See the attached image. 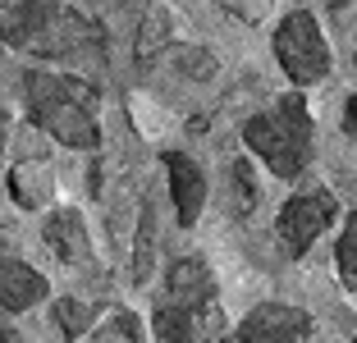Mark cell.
<instances>
[{
    "instance_id": "obj_11",
    "label": "cell",
    "mask_w": 357,
    "mask_h": 343,
    "mask_svg": "<svg viewBox=\"0 0 357 343\" xmlns=\"http://www.w3.org/2000/svg\"><path fill=\"white\" fill-rule=\"evenodd\" d=\"M10 188H14V201L19 206H28V211L42 206L51 197V169H46V160H23L10 174Z\"/></svg>"
},
{
    "instance_id": "obj_14",
    "label": "cell",
    "mask_w": 357,
    "mask_h": 343,
    "mask_svg": "<svg viewBox=\"0 0 357 343\" xmlns=\"http://www.w3.org/2000/svg\"><path fill=\"white\" fill-rule=\"evenodd\" d=\"M55 321H60L64 339H78V334L96 321V307H87V302H78V298H64V302H55Z\"/></svg>"
},
{
    "instance_id": "obj_19",
    "label": "cell",
    "mask_w": 357,
    "mask_h": 343,
    "mask_svg": "<svg viewBox=\"0 0 357 343\" xmlns=\"http://www.w3.org/2000/svg\"><path fill=\"white\" fill-rule=\"evenodd\" d=\"M0 343H23V339H19L14 330H0Z\"/></svg>"
},
{
    "instance_id": "obj_3",
    "label": "cell",
    "mask_w": 357,
    "mask_h": 343,
    "mask_svg": "<svg viewBox=\"0 0 357 343\" xmlns=\"http://www.w3.org/2000/svg\"><path fill=\"white\" fill-rule=\"evenodd\" d=\"M160 343H211L220 334L215 307V275L202 257H178L165 270V289L156 298Z\"/></svg>"
},
{
    "instance_id": "obj_6",
    "label": "cell",
    "mask_w": 357,
    "mask_h": 343,
    "mask_svg": "<svg viewBox=\"0 0 357 343\" xmlns=\"http://www.w3.org/2000/svg\"><path fill=\"white\" fill-rule=\"evenodd\" d=\"M335 215H339V197L330 188H307V192L289 197L284 211H280V220H275L280 247L289 252V257H303V252L335 224Z\"/></svg>"
},
{
    "instance_id": "obj_20",
    "label": "cell",
    "mask_w": 357,
    "mask_h": 343,
    "mask_svg": "<svg viewBox=\"0 0 357 343\" xmlns=\"http://www.w3.org/2000/svg\"><path fill=\"white\" fill-rule=\"evenodd\" d=\"M353 69H357V55H353Z\"/></svg>"
},
{
    "instance_id": "obj_13",
    "label": "cell",
    "mask_w": 357,
    "mask_h": 343,
    "mask_svg": "<svg viewBox=\"0 0 357 343\" xmlns=\"http://www.w3.org/2000/svg\"><path fill=\"white\" fill-rule=\"evenodd\" d=\"M92 343H147V339H142V321H137L133 312H115L96 330Z\"/></svg>"
},
{
    "instance_id": "obj_16",
    "label": "cell",
    "mask_w": 357,
    "mask_h": 343,
    "mask_svg": "<svg viewBox=\"0 0 357 343\" xmlns=\"http://www.w3.org/2000/svg\"><path fill=\"white\" fill-rule=\"evenodd\" d=\"M229 178H234V211H238V215L257 211V197H261V188H257V178H252V169H248V160H234Z\"/></svg>"
},
{
    "instance_id": "obj_21",
    "label": "cell",
    "mask_w": 357,
    "mask_h": 343,
    "mask_svg": "<svg viewBox=\"0 0 357 343\" xmlns=\"http://www.w3.org/2000/svg\"><path fill=\"white\" fill-rule=\"evenodd\" d=\"M353 343H357V339H353Z\"/></svg>"
},
{
    "instance_id": "obj_18",
    "label": "cell",
    "mask_w": 357,
    "mask_h": 343,
    "mask_svg": "<svg viewBox=\"0 0 357 343\" xmlns=\"http://www.w3.org/2000/svg\"><path fill=\"white\" fill-rule=\"evenodd\" d=\"M5 133H10V114L0 110V151H5Z\"/></svg>"
},
{
    "instance_id": "obj_12",
    "label": "cell",
    "mask_w": 357,
    "mask_h": 343,
    "mask_svg": "<svg viewBox=\"0 0 357 343\" xmlns=\"http://www.w3.org/2000/svg\"><path fill=\"white\" fill-rule=\"evenodd\" d=\"M169 42H174V23H169V14L151 10L147 19H142V32H137V60L142 64L156 60V51H165Z\"/></svg>"
},
{
    "instance_id": "obj_9",
    "label": "cell",
    "mask_w": 357,
    "mask_h": 343,
    "mask_svg": "<svg viewBox=\"0 0 357 343\" xmlns=\"http://www.w3.org/2000/svg\"><path fill=\"white\" fill-rule=\"evenodd\" d=\"M46 298H51V284L42 270H32L28 261L0 257V312H28Z\"/></svg>"
},
{
    "instance_id": "obj_15",
    "label": "cell",
    "mask_w": 357,
    "mask_h": 343,
    "mask_svg": "<svg viewBox=\"0 0 357 343\" xmlns=\"http://www.w3.org/2000/svg\"><path fill=\"white\" fill-rule=\"evenodd\" d=\"M335 261H339V275H344V284H348V289H357V211L348 215L344 234H339Z\"/></svg>"
},
{
    "instance_id": "obj_17",
    "label": "cell",
    "mask_w": 357,
    "mask_h": 343,
    "mask_svg": "<svg viewBox=\"0 0 357 343\" xmlns=\"http://www.w3.org/2000/svg\"><path fill=\"white\" fill-rule=\"evenodd\" d=\"M344 133H357V96H348L344 105Z\"/></svg>"
},
{
    "instance_id": "obj_5",
    "label": "cell",
    "mask_w": 357,
    "mask_h": 343,
    "mask_svg": "<svg viewBox=\"0 0 357 343\" xmlns=\"http://www.w3.org/2000/svg\"><path fill=\"white\" fill-rule=\"evenodd\" d=\"M275 60L284 64V73H289L298 87L326 78L330 73V46H326V37H321L316 14H307V10L284 14V23L275 28Z\"/></svg>"
},
{
    "instance_id": "obj_10",
    "label": "cell",
    "mask_w": 357,
    "mask_h": 343,
    "mask_svg": "<svg viewBox=\"0 0 357 343\" xmlns=\"http://www.w3.org/2000/svg\"><path fill=\"white\" fill-rule=\"evenodd\" d=\"M46 247L55 252L60 261H83L87 252H92V238H87V224L78 211H55L51 220H46Z\"/></svg>"
},
{
    "instance_id": "obj_4",
    "label": "cell",
    "mask_w": 357,
    "mask_h": 343,
    "mask_svg": "<svg viewBox=\"0 0 357 343\" xmlns=\"http://www.w3.org/2000/svg\"><path fill=\"white\" fill-rule=\"evenodd\" d=\"M312 110H307L303 92L294 96H280L271 110L252 114L248 124H243V142L252 151L257 160H266V169L280 178H298L312 160Z\"/></svg>"
},
{
    "instance_id": "obj_1",
    "label": "cell",
    "mask_w": 357,
    "mask_h": 343,
    "mask_svg": "<svg viewBox=\"0 0 357 343\" xmlns=\"http://www.w3.org/2000/svg\"><path fill=\"white\" fill-rule=\"evenodd\" d=\"M0 42L46 60H87L105 51V28L55 0H0Z\"/></svg>"
},
{
    "instance_id": "obj_8",
    "label": "cell",
    "mask_w": 357,
    "mask_h": 343,
    "mask_svg": "<svg viewBox=\"0 0 357 343\" xmlns=\"http://www.w3.org/2000/svg\"><path fill=\"white\" fill-rule=\"evenodd\" d=\"M165 169H169L174 215H178V224H183V229H192V224H197V215H202V201H206V174H202L197 160L183 156V151H169Z\"/></svg>"
},
{
    "instance_id": "obj_7",
    "label": "cell",
    "mask_w": 357,
    "mask_h": 343,
    "mask_svg": "<svg viewBox=\"0 0 357 343\" xmlns=\"http://www.w3.org/2000/svg\"><path fill=\"white\" fill-rule=\"evenodd\" d=\"M234 343H312V316L294 302H261L243 316Z\"/></svg>"
},
{
    "instance_id": "obj_2",
    "label": "cell",
    "mask_w": 357,
    "mask_h": 343,
    "mask_svg": "<svg viewBox=\"0 0 357 343\" xmlns=\"http://www.w3.org/2000/svg\"><path fill=\"white\" fill-rule=\"evenodd\" d=\"M23 105L28 119L55 142L92 151L101 146V124H96V87L74 73H23Z\"/></svg>"
}]
</instances>
